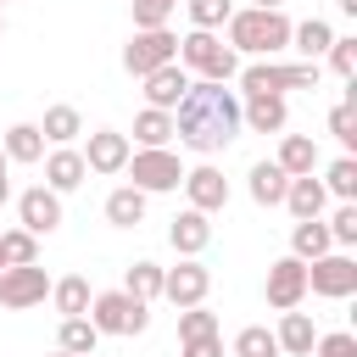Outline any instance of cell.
I'll list each match as a JSON object with an SVG mask.
<instances>
[{"label": "cell", "instance_id": "cell-49", "mask_svg": "<svg viewBox=\"0 0 357 357\" xmlns=\"http://www.w3.org/2000/svg\"><path fill=\"white\" fill-rule=\"evenodd\" d=\"M0 6H6V0H0Z\"/></svg>", "mask_w": 357, "mask_h": 357}, {"label": "cell", "instance_id": "cell-30", "mask_svg": "<svg viewBox=\"0 0 357 357\" xmlns=\"http://www.w3.org/2000/svg\"><path fill=\"white\" fill-rule=\"evenodd\" d=\"M56 346H61V351H78V357H95V346H100V329L89 324V312H78V318H61V329H56Z\"/></svg>", "mask_w": 357, "mask_h": 357}, {"label": "cell", "instance_id": "cell-47", "mask_svg": "<svg viewBox=\"0 0 357 357\" xmlns=\"http://www.w3.org/2000/svg\"><path fill=\"white\" fill-rule=\"evenodd\" d=\"M56 357H78V351H61V346H56Z\"/></svg>", "mask_w": 357, "mask_h": 357}, {"label": "cell", "instance_id": "cell-8", "mask_svg": "<svg viewBox=\"0 0 357 357\" xmlns=\"http://www.w3.org/2000/svg\"><path fill=\"white\" fill-rule=\"evenodd\" d=\"M307 290L312 296H329V301H346L357 296V257L351 251H324L307 262Z\"/></svg>", "mask_w": 357, "mask_h": 357}, {"label": "cell", "instance_id": "cell-5", "mask_svg": "<svg viewBox=\"0 0 357 357\" xmlns=\"http://www.w3.org/2000/svg\"><path fill=\"white\" fill-rule=\"evenodd\" d=\"M123 173H128V184L145 190V195H167V190L184 184V162H178V151H167V145H139V151H128Z\"/></svg>", "mask_w": 357, "mask_h": 357}, {"label": "cell", "instance_id": "cell-9", "mask_svg": "<svg viewBox=\"0 0 357 357\" xmlns=\"http://www.w3.org/2000/svg\"><path fill=\"white\" fill-rule=\"evenodd\" d=\"M206 290H212V268L201 257H178V268H162V301L195 307V301H206Z\"/></svg>", "mask_w": 357, "mask_h": 357}, {"label": "cell", "instance_id": "cell-43", "mask_svg": "<svg viewBox=\"0 0 357 357\" xmlns=\"http://www.w3.org/2000/svg\"><path fill=\"white\" fill-rule=\"evenodd\" d=\"M6 201H11V178L0 173V206H6Z\"/></svg>", "mask_w": 357, "mask_h": 357}, {"label": "cell", "instance_id": "cell-35", "mask_svg": "<svg viewBox=\"0 0 357 357\" xmlns=\"http://www.w3.org/2000/svg\"><path fill=\"white\" fill-rule=\"evenodd\" d=\"M234 357H284V351H279L273 329H262V324H245V329L234 335Z\"/></svg>", "mask_w": 357, "mask_h": 357}, {"label": "cell", "instance_id": "cell-46", "mask_svg": "<svg viewBox=\"0 0 357 357\" xmlns=\"http://www.w3.org/2000/svg\"><path fill=\"white\" fill-rule=\"evenodd\" d=\"M6 167H11V162H6V151H0V173H6Z\"/></svg>", "mask_w": 357, "mask_h": 357}, {"label": "cell", "instance_id": "cell-41", "mask_svg": "<svg viewBox=\"0 0 357 357\" xmlns=\"http://www.w3.org/2000/svg\"><path fill=\"white\" fill-rule=\"evenodd\" d=\"M312 357H357V335L351 329H329L312 340Z\"/></svg>", "mask_w": 357, "mask_h": 357}, {"label": "cell", "instance_id": "cell-14", "mask_svg": "<svg viewBox=\"0 0 357 357\" xmlns=\"http://www.w3.org/2000/svg\"><path fill=\"white\" fill-rule=\"evenodd\" d=\"M128 134H117V128H95L89 134V145H84V167L89 173H100V178H112V173H123V162H128Z\"/></svg>", "mask_w": 357, "mask_h": 357}, {"label": "cell", "instance_id": "cell-10", "mask_svg": "<svg viewBox=\"0 0 357 357\" xmlns=\"http://www.w3.org/2000/svg\"><path fill=\"white\" fill-rule=\"evenodd\" d=\"M262 296H268V307H273V312L301 307V301H307V262H301V257H279V262H268Z\"/></svg>", "mask_w": 357, "mask_h": 357}, {"label": "cell", "instance_id": "cell-11", "mask_svg": "<svg viewBox=\"0 0 357 357\" xmlns=\"http://www.w3.org/2000/svg\"><path fill=\"white\" fill-rule=\"evenodd\" d=\"M50 296V273L39 262H17V268H0V307L22 312V307H39Z\"/></svg>", "mask_w": 357, "mask_h": 357}, {"label": "cell", "instance_id": "cell-20", "mask_svg": "<svg viewBox=\"0 0 357 357\" xmlns=\"http://www.w3.org/2000/svg\"><path fill=\"white\" fill-rule=\"evenodd\" d=\"M273 340H279V351L284 357H312V340H318V329H312V318L307 312H279V329H273Z\"/></svg>", "mask_w": 357, "mask_h": 357}, {"label": "cell", "instance_id": "cell-3", "mask_svg": "<svg viewBox=\"0 0 357 357\" xmlns=\"http://www.w3.org/2000/svg\"><path fill=\"white\" fill-rule=\"evenodd\" d=\"M178 67L190 73V78H212V84H229L234 73H240V56L212 33V28H190L184 39H178Z\"/></svg>", "mask_w": 357, "mask_h": 357}, {"label": "cell", "instance_id": "cell-12", "mask_svg": "<svg viewBox=\"0 0 357 357\" xmlns=\"http://www.w3.org/2000/svg\"><path fill=\"white\" fill-rule=\"evenodd\" d=\"M184 195H190V206L195 212H223L229 206V178L212 167V162H195V167H184Z\"/></svg>", "mask_w": 357, "mask_h": 357}, {"label": "cell", "instance_id": "cell-44", "mask_svg": "<svg viewBox=\"0 0 357 357\" xmlns=\"http://www.w3.org/2000/svg\"><path fill=\"white\" fill-rule=\"evenodd\" d=\"M340 11H346V17H357V0H340Z\"/></svg>", "mask_w": 357, "mask_h": 357}, {"label": "cell", "instance_id": "cell-24", "mask_svg": "<svg viewBox=\"0 0 357 357\" xmlns=\"http://www.w3.org/2000/svg\"><path fill=\"white\" fill-rule=\"evenodd\" d=\"M0 151H6V162H39L50 145H45L39 123H11V128H6V139H0Z\"/></svg>", "mask_w": 357, "mask_h": 357}, {"label": "cell", "instance_id": "cell-19", "mask_svg": "<svg viewBox=\"0 0 357 357\" xmlns=\"http://www.w3.org/2000/svg\"><path fill=\"white\" fill-rule=\"evenodd\" d=\"M279 206H290V218H324L329 190H324V178L301 173V178H290V184H284V201H279Z\"/></svg>", "mask_w": 357, "mask_h": 357}, {"label": "cell", "instance_id": "cell-48", "mask_svg": "<svg viewBox=\"0 0 357 357\" xmlns=\"http://www.w3.org/2000/svg\"><path fill=\"white\" fill-rule=\"evenodd\" d=\"M0 33H6V11H0Z\"/></svg>", "mask_w": 357, "mask_h": 357}, {"label": "cell", "instance_id": "cell-39", "mask_svg": "<svg viewBox=\"0 0 357 357\" xmlns=\"http://www.w3.org/2000/svg\"><path fill=\"white\" fill-rule=\"evenodd\" d=\"M178 0H134V28H167Z\"/></svg>", "mask_w": 357, "mask_h": 357}, {"label": "cell", "instance_id": "cell-27", "mask_svg": "<svg viewBox=\"0 0 357 357\" xmlns=\"http://www.w3.org/2000/svg\"><path fill=\"white\" fill-rule=\"evenodd\" d=\"M39 134H45V145H73L78 134H84V117H78V106H45V123H39Z\"/></svg>", "mask_w": 357, "mask_h": 357}, {"label": "cell", "instance_id": "cell-29", "mask_svg": "<svg viewBox=\"0 0 357 357\" xmlns=\"http://www.w3.org/2000/svg\"><path fill=\"white\" fill-rule=\"evenodd\" d=\"M50 301H56V312H61V318H78V312H89V279H84V273L50 279Z\"/></svg>", "mask_w": 357, "mask_h": 357}, {"label": "cell", "instance_id": "cell-45", "mask_svg": "<svg viewBox=\"0 0 357 357\" xmlns=\"http://www.w3.org/2000/svg\"><path fill=\"white\" fill-rule=\"evenodd\" d=\"M251 6H284V0H251Z\"/></svg>", "mask_w": 357, "mask_h": 357}, {"label": "cell", "instance_id": "cell-31", "mask_svg": "<svg viewBox=\"0 0 357 357\" xmlns=\"http://www.w3.org/2000/svg\"><path fill=\"white\" fill-rule=\"evenodd\" d=\"M167 139H173V112L145 106V112L134 117V145H167Z\"/></svg>", "mask_w": 357, "mask_h": 357}, {"label": "cell", "instance_id": "cell-33", "mask_svg": "<svg viewBox=\"0 0 357 357\" xmlns=\"http://www.w3.org/2000/svg\"><path fill=\"white\" fill-rule=\"evenodd\" d=\"M17 262H39V234L0 229V268H17Z\"/></svg>", "mask_w": 357, "mask_h": 357}, {"label": "cell", "instance_id": "cell-1", "mask_svg": "<svg viewBox=\"0 0 357 357\" xmlns=\"http://www.w3.org/2000/svg\"><path fill=\"white\" fill-rule=\"evenodd\" d=\"M173 134L195 156H218L240 139V95L212 78H190L184 100L173 106Z\"/></svg>", "mask_w": 357, "mask_h": 357}, {"label": "cell", "instance_id": "cell-6", "mask_svg": "<svg viewBox=\"0 0 357 357\" xmlns=\"http://www.w3.org/2000/svg\"><path fill=\"white\" fill-rule=\"evenodd\" d=\"M89 324L100 335H145L151 329V301H139L128 290H100V296H89Z\"/></svg>", "mask_w": 357, "mask_h": 357}, {"label": "cell", "instance_id": "cell-38", "mask_svg": "<svg viewBox=\"0 0 357 357\" xmlns=\"http://www.w3.org/2000/svg\"><path fill=\"white\" fill-rule=\"evenodd\" d=\"M195 335H218V312H206V301L178 307V340H195Z\"/></svg>", "mask_w": 357, "mask_h": 357}, {"label": "cell", "instance_id": "cell-21", "mask_svg": "<svg viewBox=\"0 0 357 357\" xmlns=\"http://www.w3.org/2000/svg\"><path fill=\"white\" fill-rule=\"evenodd\" d=\"M290 178H301V173H318V139L312 134H279V156H273Z\"/></svg>", "mask_w": 357, "mask_h": 357}, {"label": "cell", "instance_id": "cell-18", "mask_svg": "<svg viewBox=\"0 0 357 357\" xmlns=\"http://www.w3.org/2000/svg\"><path fill=\"white\" fill-rule=\"evenodd\" d=\"M139 84H145V89H139V95H145V106H162V112H173V106L184 100V89H190V73H184L178 61H167V67L145 73Z\"/></svg>", "mask_w": 357, "mask_h": 357}, {"label": "cell", "instance_id": "cell-7", "mask_svg": "<svg viewBox=\"0 0 357 357\" xmlns=\"http://www.w3.org/2000/svg\"><path fill=\"white\" fill-rule=\"evenodd\" d=\"M167 61H178V33L173 28H134V39L123 45V67L134 78H145V73H156Z\"/></svg>", "mask_w": 357, "mask_h": 357}, {"label": "cell", "instance_id": "cell-2", "mask_svg": "<svg viewBox=\"0 0 357 357\" xmlns=\"http://www.w3.org/2000/svg\"><path fill=\"white\" fill-rule=\"evenodd\" d=\"M223 45L234 56H251V61L290 50V17H284V6H240V11H229Z\"/></svg>", "mask_w": 357, "mask_h": 357}, {"label": "cell", "instance_id": "cell-40", "mask_svg": "<svg viewBox=\"0 0 357 357\" xmlns=\"http://www.w3.org/2000/svg\"><path fill=\"white\" fill-rule=\"evenodd\" d=\"M324 56H329V67H335V73H340V78H357V39H351V33H346V39H340V33H335V39H329V50H324Z\"/></svg>", "mask_w": 357, "mask_h": 357}, {"label": "cell", "instance_id": "cell-16", "mask_svg": "<svg viewBox=\"0 0 357 357\" xmlns=\"http://www.w3.org/2000/svg\"><path fill=\"white\" fill-rule=\"evenodd\" d=\"M167 245H173L178 257H201V251L212 245V218L195 212V206L173 212V223H167Z\"/></svg>", "mask_w": 357, "mask_h": 357}, {"label": "cell", "instance_id": "cell-25", "mask_svg": "<svg viewBox=\"0 0 357 357\" xmlns=\"http://www.w3.org/2000/svg\"><path fill=\"white\" fill-rule=\"evenodd\" d=\"M324 251H335V240H329L324 218H296V229H290V257L312 262V257H324Z\"/></svg>", "mask_w": 357, "mask_h": 357}, {"label": "cell", "instance_id": "cell-37", "mask_svg": "<svg viewBox=\"0 0 357 357\" xmlns=\"http://www.w3.org/2000/svg\"><path fill=\"white\" fill-rule=\"evenodd\" d=\"M324 229H329V240H335L340 251H351V245H357V201H340Z\"/></svg>", "mask_w": 357, "mask_h": 357}, {"label": "cell", "instance_id": "cell-13", "mask_svg": "<svg viewBox=\"0 0 357 357\" xmlns=\"http://www.w3.org/2000/svg\"><path fill=\"white\" fill-rule=\"evenodd\" d=\"M17 218H22L28 234H56L61 229V195L50 184H33V190L17 195Z\"/></svg>", "mask_w": 357, "mask_h": 357}, {"label": "cell", "instance_id": "cell-17", "mask_svg": "<svg viewBox=\"0 0 357 357\" xmlns=\"http://www.w3.org/2000/svg\"><path fill=\"white\" fill-rule=\"evenodd\" d=\"M290 112H284V95H240V128L251 134H284Z\"/></svg>", "mask_w": 357, "mask_h": 357}, {"label": "cell", "instance_id": "cell-28", "mask_svg": "<svg viewBox=\"0 0 357 357\" xmlns=\"http://www.w3.org/2000/svg\"><path fill=\"white\" fill-rule=\"evenodd\" d=\"M346 84H351V89H346V100H340V106H329V134H335V139H340V151L351 156V151H357V78H346Z\"/></svg>", "mask_w": 357, "mask_h": 357}, {"label": "cell", "instance_id": "cell-32", "mask_svg": "<svg viewBox=\"0 0 357 357\" xmlns=\"http://www.w3.org/2000/svg\"><path fill=\"white\" fill-rule=\"evenodd\" d=\"M324 190L335 195V201H357V156H335L329 167H324Z\"/></svg>", "mask_w": 357, "mask_h": 357}, {"label": "cell", "instance_id": "cell-15", "mask_svg": "<svg viewBox=\"0 0 357 357\" xmlns=\"http://www.w3.org/2000/svg\"><path fill=\"white\" fill-rule=\"evenodd\" d=\"M39 162H45V184H50L56 195H67V190H78V184L89 178V167H84V151H78V145H50Z\"/></svg>", "mask_w": 357, "mask_h": 357}, {"label": "cell", "instance_id": "cell-34", "mask_svg": "<svg viewBox=\"0 0 357 357\" xmlns=\"http://www.w3.org/2000/svg\"><path fill=\"white\" fill-rule=\"evenodd\" d=\"M123 290L139 296V301H156V296H162V268H156L151 257H139V262L123 273Z\"/></svg>", "mask_w": 357, "mask_h": 357}, {"label": "cell", "instance_id": "cell-36", "mask_svg": "<svg viewBox=\"0 0 357 357\" xmlns=\"http://www.w3.org/2000/svg\"><path fill=\"white\" fill-rule=\"evenodd\" d=\"M184 11H190V28H223L229 22V11H234V0H184Z\"/></svg>", "mask_w": 357, "mask_h": 357}, {"label": "cell", "instance_id": "cell-22", "mask_svg": "<svg viewBox=\"0 0 357 357\" xmlns=\"http://www.w3.org/2000/svg\"><path fill=\"white\" fill-rule=\"evenodd\" d=\"M284 184H290V173L279 162H251V173H245V190H251L257 206H279L284 201Z\"/></svg>", "mask_w": 357, "mask_h": 357}, {"label": "cell", "instance_id": "cell-23", "mask_svg": "<svg viewBox=\"0 0 357 357\" xmlns=\"http://www.w3.org/2000/svg\"><path fill=\"white\" fill-rule=\"evenodd\" d=\"M106 223H112V229H139V223H145V190L117 184V190L106 195Z\"/></svg>", "mask_w": 357, "mask_h": 357}, {"label": "cell", "instance_id": "cell-4", "mask_svg": "<svg viewBox=\"0 0 357 357\" xmlns=\"http://www.w3.org/2000/svg\"><path fill=\"white\" fill-rule=\"evenodd\" d=\"M240 78V89L234 95H284V89H318V61H251V67H240L234 73Z\"/></svg>", "mask_w": 357, "mask_h": 357}, {"label": "cell", "instance_id": "cell-26", "mask_svg": "<svg viewBox=\"0 0 357 357\" xmlns=\"http://www.w3.org/2000/svg\"><path fill=\"white\" fill-rule=\"evenodd\" d=\"M329 39H335V28H329L324 17H307V22H290V50H301V61H318V56L329 50Z\"/></svg>", "mask_w": 357, "mask_h": 357}, {"label": "cell", "instance_id": "cell-42", "mask_svg": "<svg viewBox=\"0 0 357 357\" xmlns=\"http://www.w3.org/2000/svg\"><path fill=\"white\" fill-rule=\"evenodd\" d=\"M184 357H223V340L218 335H195V340H178Z\"/></svg>", "mask_w": 357, "mask_h": 357}]
</instances>
